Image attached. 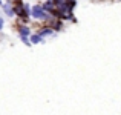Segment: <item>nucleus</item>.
<instances>
[{"label":"nucleus","instance_id":"20e7f679","mask_svg":"<svg viewBox=\"0 0 121 115\" xmlns=\"http://www.w3.org/2000/svg\"><path fill=\"white\" fill-rule=\"evenodd\" d=\"M31 40H32V43H39V41H41V35H32Z\"/></svg>","mask_w":121,"mask_h":115},{"label":"nucleus","instance_id":"39448f33","mask_svg":"<svg viewBox=\"0 0 121 115\" xmlns=\"http://www.w3.org/2000/svg\"><path fill=\"white\" fill-rule=\"evenodd\" d=\"M0 5H2V0H0Z\"/></svg>","mask_w":121,"mask_h":115},{"label":"nucleus","instance_id":"f03ea898","mask_svg":"<svg viewBox=\"0 0 121 115\" xmlns=\"http://www.w3.org/2000/svg\"><path fill=\"white\" fill-rule=\"evenodd\" d=\"M20 34H22V35H28V34H29V28H26V26H22V29H20Z\"/></svg>","mask_w":121,"mask_h":115},{"label":"nucleus","instance_id":"f257e3e1","mask_svg":"<svg viewBox=\"0 0 121 115\" xmlns=\"http://www.w3.org/2000/svg\"><path fill=\"white\" fill-rule=\"evenodd\" d=\"M32 15L35 18H44L46 17V12H44L43 6H34L32 8Z\"/></svg>","mask_w":121,"mask_h":115},{"label":"nucleus","instance_id":"7ed1b4c3","mask_svg":"<svg viewBox=\"0 0 121 115\" xmlns=\"http://www.w3.org/2000/svg\"><path fill=\"white\" fill-rule=\"evenodd\" d=\"M51 32H52V31H51L49 28H46V29H41L40 31V35H49Z\"/></svg>","mask_w":121,"mask_h":115}]
</instances>
